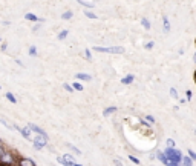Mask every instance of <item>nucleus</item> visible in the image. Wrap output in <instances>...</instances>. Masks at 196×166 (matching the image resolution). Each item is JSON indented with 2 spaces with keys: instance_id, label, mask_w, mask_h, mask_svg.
<instances>
[{
  "instance_id": "36",
  "label": "nucleus",
  "mask_w": 196,
  "mask_h": 166,
  "mask_svg": "<svg viewBox=\"0 0 196 166\" xmlns=\"http://www.w3.org/2000/svg\"><path fill=\"white\" fill-rule=\"evenodd\" d=\"M113 164H115V166H124V164L119 161V158H113Z\"/></svg>"
},
{
  "instance_id": "27",
  "label": "nucleus",
  "mask_w": 196,
  "mask_h": 166,
  "mask_svg": "<svg viewBox=\"0 0 196 166\" xmlns=\"http://www.w3.org/2000/svg\"><path fill=\"white\" fill-rule=\"evenodd\" d=\"M188 157H190L191 161H196V152L193 149H188Z\"/></svg>"
},
{
  "instance_id": "25",
  "label": "nucleus",
  "mask_w": 196,
  "mask_h": 166,
  "mask_svg": "<svg viewBox=\"0 0 196 166\" xmlns=\"http://www.w3.org/2000/svg\"><path fill=\"white\" fill-rule=\"evenodd\" d=\"M0 123H2L3 126H6L8 129H14V125H9V123H8V122L5 120V118H0Z\"/></svg>"
},
{
  "instance_id": "1",
  "label": "nucleus",
  "mask_w": 196,
  "mask_h": 166,
  "mask_svg": "<svg viewBox=\"0 0 196 166\" xmlns=\"http://www.w3.org/2000/svg\"><path fill=\"white\" fill-rule=\"evenodd\" d=\"M164 155L167 157V161L168 163H176V164H181V160H182V152L176 148H167L165 151H162Z\"/></svg>"
},
{
  "instance_id": "5",
  "label": "nucleus",
  "mask_w": 196,
  "mask_h": 166,
  "mask_svg": "<svg viewBox=\"0 0 196 166\" xmlns=\"http://www.w3.org/2000/svg\"><path fill=\"white\" fill-rule=\"evenodd\" d=\"M17 166H37L34 163L32 158H28V157H18L17 158Z\"/></svg>"
},
{
  "instance_id": "11",
  "label": "nucleus",
  "mask_w": 196,
  "mask_h": 166,
  "mask_svg": "<svg viewBox=\"0 0 196 166\" xmlns=\"http://www.w3.org/2000/svg\"><path fill=\"white\" fill-rule=\"evenodd\" d=\"M77 80H83V82H90V80H92V77H90L89 74H86V73H78V74H77Z\"/></svg>"
},
{
  "instance_id": "31",
  "label": "nucleus",
  "mask_w": 196,
  "mask_h": 166,
  "mask_svg": "<svg viewBox=\"0 0 196 166\" xmlns=\"http://www.w3.org/2000/svg\"><path fill=\"white\" fill-rule=\"evenodd\" d=\"M63 89L67 91V92H74V89H72V86H70L69 83H64V85H63Z\"/></svg>"
},
{
  "instance_id": "7",
  "label": "nucleus",
  "mask_w": 196,
  "mask_h": 166,
  "mask_svg": "<svg viewBox=\"0 0 196 166\" xmlns=\"http://www.w3.org/2000/svg\"><path fill=\"white\" fill-rule=\"evenodd\" d=\"M133 82H135V76H133V74H127V76H124V77L121 79V83H122V85H132Z\"/></svg>"
},
{
  "instance_id": "18",
  "label": "nucleus",
  "mask_w": 196,
  "mask_h": 166,
  "mask_svg": "<svg viewBox=\"0 0 196 166\" xmlns=\"http://www.w3.org/2000/svg\"><path fill=\"white\" fill-rule=\"evenodd\" d=\"M67 148H69V149H70V151H72L74 154H77V155H81V151H80V149H78L77 146H74V145H70V143H69V145H67Z\"/></svg>"
},
{
  "instance_id": "26",
  "label": "nucleus",
  "mask_w": 196,
  "mask_h": 166,
  "mask_svg": "<svg viewBox=\"0 0 196 166\" xmlns=\"http://www.w3.org/2000/svg\"><path fill=\"white\" fill-rule=\"evenodd\" d=\"M170 96H172V99H179L178 97V91L175 88H170Z\"/></svg>"
},
{
  "instance_id": "33",
  "label": "nucleus",
  "mask_w": 196,
  "mask_h": 166,
  "mask_svg": "<svg viewBox=\"0 0 196 166\" xmlns=\"http://www.w3.org/2000/svg\"><path fill=\"white\" fill-rule=\"evenodd\" d=\"M5 149H6V148H5V145L2 143V141H0V158H2V155H3V152H5Z\"/></svg>"
},
{
  "instance_id": "42",
  "label": "nucleus",
  "mask_w": 196,
  "mask_h": 166,
  "mask_svg": "<svg viewBox=\"0 0 196 166\" xmlns=\"http://www.w3.org/2000/svg\"><path fill=\"white\" fill-rule=\"evenodd\" d=\"M193 60H194V63H196V53H194V56H193Z\"/></svg>"
},
{
  "instance_id": "15",
  "label": "nucleus",
  "mask_w": 196,
  "mask_h": 166,
  "mask_svg": "<svg viewBox=\"0 0 196 166\" xmlns=\"http://www.w3.org/2000/svg\"><path fill=\"white\" fill-rule=\"evenodd\" d=\"M181 164H182V166H193V161H191V160H190V157L187 155V157H182Z\"/></svg>"
},
{
  "instance_id": "44",
  "label": "nucleus",
  "mask_w": 196,
  "mask_h": 166,
  "mask_svg": "<svg viewBox=\"0 0 196 166\" xmlns=\"http://www.w3.org/2000/svg\"><path fill=\"white\" fill-rule=\"evenodd\" d=\"M194 43H196V40H194Z\"/></svg>"
},
{
  "instance_id": "32",
  "label": "nucleus",
  "mask_w": 196,
  "mask_h": 166,
  "mask_svg": "<svg viewBox=\"0 0 196 166\" xmlns=\"http://www.w3.org/2000/svg\"><path fill=\"white\" fill-rule=\"evenodd\" d=\"M84 56H86V59H87V60H89V62H90V60H92V53H90V51H89V49H86V51H84Z\"/></svg>"
},
{
  "instance_id": "10",
  "label": "nucleus",
  "mask_w": 196,
  "mask_h": 166,
  "mask_svg": "<svg viewBox=\"0 0 196 166\" xmlns=\"http://www.w3.org/2000/svg\"><path fill=\"white\" fill-rule=\"evenodd\" d=\"M116 111H118L116 106H109V108H106V109L103 111V117H109L110 114H115Z\"/></svg>"
},
{
  "instance_id": "8",
  "label": "nucleus",
  "mask_w": 196,
  "mask_h": 166,
  "mask_svg": "<svg viewBox=\"0 0 196 166\" xmlns=\"http://www.w3.org/2000/svg\"><path fill=\"white\" fill-rule=\"evenodd\" d=\"M24 19L29 20V22H44V19H40V17H37L32 12H26V14H24Z\"/></svg>"
},
{
  "instance_id": "35",
  "label": "nucleus",
  "mask_w": 196,
  "mask_h": 166,
  "mask_svg": "<svg viewBox=\"0 0 196 166\" xmlns=\"http://www.w3.org/2000/svg\"><path fill=\"white\" fill-rule=\"evenodd\" d=\"M185 96H187V99H185V100H191V97H193V92L188 89V91L185 92Z\"/></svg>"
},
{
  "instance_id": "12",
  "label": "nucleus",
  "mask_w": 196,
  "mask_h": 166,
  "mask_svg": "<svg viewBox=\"0 0 196 166\" xmlns=\"http://www.w3.org/2000/svg\"><path fill=\"white\" fill-rule=\"evenodd\" d=\"M156 158H158V160H159V161H161L164 166L168 163V161H167V157L164 155V152H162V151H158V152H156Z\"/></svg>"
},
{
  "instance_id": "43",
  "label": "nucleus",
  "mask_w": 196,
  "mask_h": 166,
  "mask_svg": "<svg viewBox=\"0 0 196 166\" xmlns=\"http://www.w3.org/2000/svg\"><path fill=\"white\" fill-rule=\"evenodd\" d=\"M0 43H2V37H0Z\"/></svg>"
},
{
  "instance_id": "16",
  "label": "nucleus",
  "mask_w": 196,
  "mask_h": 166,
  "mask_svg": "<svg viewBox=\"0 0 196 166\" xmlns=\"http://www.w3.org/2000/svg\"><path fill=\"white\" fill-rule=\"evenodd\" d=\"M70 86H72L74 91H83V89H84V86H83L80 82H74V85H70Z\"/></svg>"
},
{
  "instance_id": "41",
  "label": "nucleus",
  "mask_w": 196,
  "mask_h": 166,
  "mask_svg": "<svg viewBox=\"0 0 196 166\" xmlns=\"http://www.w3.org/2000/svg\"><path fill=\"white\" fill-rule=\"evenodd\" d=\"M70 166H81V164H78V163H72Z\"/></svg>"
},
{
  "instance_id": "37",
  "label": "nucleus",
  "mask_w": 196,
  "mask_h": 166,
  "mask_svg": "<svg viewBox=\"0 0 196 166\" xmlns=\"http://www.w3.org/2000/svg\"><path fill=\"white\" fill-rule=\"evenodd\" d=\"M15 63H17L18 66H21V68H24V65H23V62H21V60H18V59H17V60H15Z\"/></svg>"
},
{
  "instance_id": "6",
  "label": "nucleus",
  "mask_w": 196,
  "mask_h": 166,
  "mask_svg": "<svg viewBox=\"0 0 196 166\" xmlns=\"http://www.w3.org/2000/svg\"><path fill=\"white\" fill-rule=\"evenodd\" d=\"M14 129H17L26 140H32V132L28 129V128H20V126H14Z\"/></svg>"
},
{
  "instance_id": "29",
  "label": "nucleus",
  "mask_w": 196,
  "mask_h": 166,
  "mask_svg": "<svg viewBox=\"0 0 196 166\" xmlns=\"http://www.w3.org/2000/svg\"><path fill=\"white\" fill-rule=\"evenodd\" d=\"M129 160H130L132 163H135V164H141V161H139V158H136L135 155H129Z\"/></svg>"
},
{
  "instance_id": "19",
  "label": "nucleus",
  "mask_w": 196,
  "mask_h": 166,
  "mask_svg": "<svg viewBox=\"0 0 196 166\" xmlns=\"http://www.w3.org/2000/svg\"><path fill=\"white\" fill-rule=\"evenodd\" d=\"M63 158H64L66 161H69V163H75V157H74L72 154H64Z\"/></svg>"
},
{
  "instance_id": "24",
  "label": "nucleus",
  "mask_w": 196,
  "mask_h": 166,
  "mask_svg": "<svg viewBox=\"0 0 196 166\" xmlns=\"http://www.w3.org/2000/svg\"><path fill=\"white\" fill-rule=\"evenodd\" d=\"M165 145H167V148H175L176 143H175L173 138H167V140H165Z\"/></svg>"
},
{
  "instance_id": "21",
  "label": "nucleus",
  "mask_w": 196,
  "mask_h": 166,
  "mask_svg": "<svg viewBox=\"0 0 196 166\" xmlns=\"http://www.w3.org/2000/svg\"><path fill=\"white\" fill-rule=\"evenodd\" d=\"M78 5H81V6H84V8H93V3L92 2H83V0H80V2H78Z\"/></svg>"
},
{
  "instance_id": "28",
  "label": "nucleus",
  "mask_w": 196,
  "mask_h": 166,
  "mask_svg": "<svg viewBox=\"0 0 196 166\" xmlns=\"http://www.w3.org/2000/svg\"><path fill=\"white\" fill-rule=\"evenodd\" d=\"M153 46H155V42H153V40H150V42H147V43L144 45V48H145V49H152Z\"/></svg>"
},
{
  "instance_id": "40",
  "label": "nucleus",
  "mask_w": 196,
  "mask_h": 166,
  "mask_svg": "<svg viewBox=\"0 0 196 166\" xmlns=\"http://www.w3.org/2000/svg\"><path fill=\"white\" fill-rule=\"evenodd\" d=\"M179 103L184 105V103H187V100H185V99H179Z\"/></svg>"
},
{
  "instance_id": "2",
  "label": "nucleus",
  "mask_w": 196,
  "mask_h": 166,
  "mask_svg": "<svg viewBox=\"0 0 196 166\" xmlns=\"http://www.w3.org/2000/svg\"><path fill=\"white\" fill-rule=\"evenodd\" d=\"M95 53H106V54H124L122 46H112V48H103V46H93Z\"/></svg>"
},
{
  "instance_id": "9",
  "label": "nucleus",
  "mask_w": 196,
  "mask_h": 166,
  "mask_svg": "<svg viewBox=\"0 0 196 166\" xmlns=\"http://www.w3.org/2000/svg\"><path fill=\"white\" fill-rule=\"evenodd\" d=\"M162 28H164V32L168 34L170 32V20L167 15H162Z\"/></svg>"
},
{
  "instance_id": "13",
  "label": "nucleus",
  "mask_w": 196,
  "mask_h": 166,
  "mask_svg": "<svg viewBox=\"0 0 196 166\" xmlns=\"http://www.w3.org/2000/svg\"><path fill=\"white\" fill-rule=\"evenodd\" d=\"M141 26H142L144 29H147V31H150V28H152V25H150V22L147 20L145 17H142V19H141Z\"/></svg>"
},
{
  "instance_id": "14",
  "label": "nucleus",
  "mask_w": 196,
  "mask_h": 166,
  "mask_svg": "<svg viewBox=\"0 0 196 166\" xmlns=\"http://www.w3.org/2000/svg\"><path fill=\"white\" fill-rule=\"evenodd\" d=\"M5 97H6V100H8V102H11V103H14V105L17 103V97L14 96V94H12V92H9V91H8Z\"/></svg>"
},
{
  "instance_id": "38",
  "label": "nucleus",
  "mask_w": 196,
  "mask_h": 166,
  "mask_svg": "<svg viewBox=\"0 0 196 166\" xmlns=\"http://www.w3.org/2000/svg\"><path fill=\"white\" fill-rule=\"evenodd\" d=\"M165 166H181V164H176V163H167Z\"/></svg>"
},
{
  "instance_id": "39",
  "label": "nucleus",
  "mask_w": 196,
  "mask_h": 166,
  "mask_svg": "<svg viewBox=\"0 0 196 166\" xmlns=\"http://www.w3.org/2000/svg\"><path fill=\"white\" fill-rule=\"evenodd\" d=\"M40 26H41V25H35L32 29H34V31H38V29H40Z\"/></svg>"
},
{
  "instance_id": "22",
  "label": "nucleus",
  "mask_w": 196,
  "mask_h": 166,
  "mask_svg": "<svg viewBox=\"0 0 196 166\" xmlns=\"http://www.w3.org/2000/svg\"><path fill=\"white\" fill-rule=\"evenodd\" d=\"M145 122L149 123V125H155V123H156V120H155L153 115H145Z\"/></svg>"
},
{
  "instance_id": "4",
  "label": "nucleus",
  "mask_w": 196,
  "mask_h": 166,
  "mask_svg": "<svg viewBox=\"0 0 196 166\" xmlns=\"http://www.w3.org/2000/svg\"><path fill=\"white\" fill-rule=\"evenodd\" d=\"M32 143H34V148H35L37 151H40V149H43V148L47 145V141H46L43 137L37 135V137H34V138H32Z\"/></svg>"
},
{
  "instance_id": "17",
  "label": "nucleus",
  "mask_w": 196,
  "mask_h": 166,
  "mask_svg": "<svg viewBox=\"0 0 196 166\" xmlns=\"http://www.w3.org/2000/svg\"><path fill=\"white\" fill-rule=\"evenodd\" d=\"M72 17H74V12H72V11H66V12L61 14V19H63V20H70Z\"/></svg>"
},
{
  "instance_id": "30",
  "label": "nucleus",
  "mask_w": 196,
  "mask_h": 166,
  "mask_svg": "<svg viewBox=\"0 0 196 166\" xmlns=\"http://www.w3.org/2000/svg\"><path fill=\"white\" fill-rule=\"evenodd\" d=\"M29 56H32V57L37 56V48H35V46H31V48H29Z\"/></svg>"
},
{
  "instance_id": "23",
  "label": "nucleus",
  "mask_w": 196,
  "mask_h": 166,
  "mask_svg": "<svg viewBox=\"0 0 196 166\" xmlns=\"http://www.w3.org/2000/svg\"><path fill=\"white\" fill-rule=\"evenodd\" d=\"M84 15L87 17V19H92V20H95L98 15L95 14V12H92V11H84Z\"/></svg>"
},
{
  "instance_id": "20",
  "label": "nucleus",
  "mask_w": 196,
  "mask_h": 166,
  "mask_svg": "<svg viewBox=\"0 0 196 166\" xmlns=\"http://www.w3.org/2000/svg\"><path fill=\"white\" fill-rule=\"evenodd\" d=\"M67 34H69V31H67V29H63V31H60V34H58L57 37H58V40H64V39L67 37Z\"/></svg>"
},
{
  "instance_id": "34",
  "label": "nucleus",
  "mask_w": 196,
  "mask_h": 166,
  "mask_svg": "<svg viewBox=\"0 0 196 166\" xmlns=\"http://www.w3.org/2000/svg\"><path fill=\"white\" fill-rule=\"evenodd\" d=\"M6 48H8V43H6V42H3L2 45H0V51H3V53H5Z\"/></svg>"
},
{
  "instance_id": "3",
  "label": "nucleus",
  "mask_w": 196,
  "mask_h": 166,
  "mask_svg": "<svg viewBox=\"0 0 196 166\" xmlns=\"http://www.w3.org/2000/svg\"><path fill=\"white\" fill-rule=\"evenodd\" d=\"M26 128H28V129H29L31 132H35L37 135H40V137H43V138H44L46 141L49 140V137H47V134H46V131H44V129H41L40 126H37V125H34V123H29V125H28Z\"/></svg>"
}]
</instances>
